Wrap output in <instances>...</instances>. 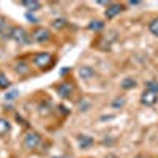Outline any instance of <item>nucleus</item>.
I'll use <instances>...</instances> for the list:
<instances>
[{
  "instance_id": "f257e3e1",
  "label": "nucleus",
  "mask_w": 158,
  "mask_h": 158,
  "mask_svg": "<svg viewBox=\"0 0 158 158\" xmlns=\"http://www.w3.org/2000/svg\"><path fill=\"white\" fill-rule=\"evenodd\" d=\"M3 35H5L3 36L5 40H13V41L18 43V44H30L33 41L32 35L24 27H19V25H13V27H10Z\"/></svg>"
},
{
  "instance_id": "f03ea898",
  "label": "nucleus",
  "mask_w": 158,
  "mask_h": 158,
  "mask_svg": "<svg viewBox=\"0 0 158 158\" xmlns=\"http://www.w3.org/2000/svg\"><path fill=\"white\" fill-rule=\"evenodd\" d=\"M54 62H56L54 56L49 54V52H44V51L36 52V54H33V57H32V63L38 70H43V71L49 70L52 65H54Z\"/></svg>"
},
{
  "instance_id": "7ed1b4c3",
  "label": "nucleus",
  "mask_w": 158,
  "mask_h": 158,
  "mask_svg": "<svg viewBox=\"0 0 158 158\" xmlns=\"http://www.w3.org/2000/svg\"><path fill=\"white\" fill-rule=\"evenodd\" d=\"M41 141H43L41 135L36 133V131H33V130H30V131H27V133L24 135L22 146H24V149H27V150H35L40 144H41Z\"/></svg>"
},
{
  "instance_id": "20e7f679",
  "label": "nucleus",
  "mask_w": 158,
  "mask_h": 158,
  "mask_svg": "<svg viewBox=\"0 0 158 158\" xmlns=\"http://www.w3.org/2000/svg\"><path fill=\"white\" fill-rule=\"evenodd\" d=\"M51 38H52L51 30L46 29V27H36L32 32V40L35 43H38V44H44V43L51 41Z\"/></svg>"
},
{
  "instance_id": "39448f33",
  "label": "nucleus",
  "mask_w": 158,
  "mask_h": 158,
  "mask_svg": "<svg viewBox=\"0 0 158 158\" xmlns=\"http://www.w3.org/2000/svg\"><path fill=\"white\" fill-rule=\"evenodd\" d=\"M74 90H76V89H74V84H71V82H60V84L56 85L57 95L62 97V98H65V100L71 98V97L74 95Z\"/></svg>"
},
{
  "instance_id": "423d86ee",
  "label": "nucleus",
  "mask_w": 158,
  "mask_h": 158,
  "mask_svg": "<svg viewBox=\"0 0 158 158\" xmlns=\"http://www.w3.org/2000/svg\"><path fill=\"white\" fill-rule=\"evenodd\" d=\"M158 103V94H155V92L152 90H144L142 95H141V104H144V106H153V104Z\"/></svg>"
},
{
  "instance_id": "0eeeda50",
  "label": "nucleus",
  "mask_w": 158,
  "mask_h": 158,
  "mask_svg": "<svg viewBox=\"0 0 158 158\" xmlns=\"http://www.w3.org/2000/svg\"><path fill=\"white\" fill-rule=\"evenodd\" d=\"M122 11H125V6L122 3H109L106 11H104V18L106 19H114L115 16H118Z\"/></svg>"
},
{
  "instance_id": "6e6552de",
  "label": "nucleus",
  "mask_w": 158,
  "mask_h": 158,
  "mask_svg": "<svg viewBox=\"0 0 158 158\" xmlns=\"http://www.w3.org/2000/svg\"><path fill=\"white\" fill-rule=\"evenodd\" d=\"M97 76V71L94 67H90V65H82V67H79V77L84 79V81H89V79H94Z\"/></svg>"
},
{
  "instance_id": "1a4fd4ad",
  "label": "nucleus",
  "mask_w": 158,
  "mask_h": 158,
  "mask_svg": "<svg viewBox=\"0 0 158 158\" xmlns=\"http://www.w3.org/2000/svg\"><path fill=\"white\" fill-rule=\"evenodd\" d=\"M77 144L81 149H89L94 146V138L89 136V135H79L77 136Z\"/></svg>"
},
{
  "instance_id": "9d476101",
  "label": "nucleus",
  "mask_w": 158,
  "mask_h": 158,
  "mask_svg": "<svg viewBox=\"0 0 158 158\" xmlns=\"http://www.w3.org/2000/svg\"><path fill=\"white\" fill-rule=\"evenodd\" d=\"M15 71H16L18 74H27V73H30V67H29L27 62L18 60V62L15 63Z\"/></svg>"
},
{
  "instance_id": "9b49d317",
  "label": "nucleus",
  "mask_w": 158,
  "mask_h": 158,
  "mask_svg": "<svg viewBox=\"0 0 158 158\" xmlns=\"http://www.w3.org/2000/svg\"><path fill=\"white\" fill-rule=\"evenodd\" d=\"M22 6H25L29 11H38L41 10V2H38V0H24V2H21Z\"/></svg>"
},
{
  "instance_id": "f8f14e48",
  "label": "nucleus",
  "mask_w": 158,
  "mask_h": 158,
  "mask_svg": "<svg viewBox=\"0 0 158 158\" xmlns=\"http://www.w3.org/2000/svg\"><path fill=\"white\" fill-rule=\"evenodd\" d=\"M136 85H138V81H136L135 77H131V76L122 79V82H120V87H122L123 90H131V89H135Z\"/></svg>"
},
{
  "instance_id": "ddd939ff",
  "label": "nucleus",
  "mask_w": 158,
  "mask_h": 158,
  "mask_svg": "<svg viewBox=\"0 0 158 158\" xmlns=\"http://www.w3.org/2000/svg\"><path fill=\"white\" fill-rule=\"evenodd\" d=\"M11 131V123L6 120V118L0 117V138H3L5 135H8Z\"/></svg>"
},
{
  "instance_id": "4468645a",
  "label": "nucleus",
  "mask_w": 158,
  "mask_h": 158,
  "mask_svg": "<svg viewBox=\"0 0 158 158\" xmlns=\"http://www.w3.org/2000/svg\"><path fill=\"white\" fill-rule=\"evenodd\" d=\"M87 27H89V30H92V32H101V30L104 29V22H103V21H98V19H97V21H90Z\"/></svg>"
},
{
  "instance_id": "2eb2a0df",
  "label": "nucleus",
  "mask_w": 158,
  "mask_h": 158,
  "mask_svg": "<svg viewBox=\"0 0 158 158\" xmlns=\"http://www.w3.org/2000/svg\"><path fill=\"white\" fill-rule=\"evenodd\" d=\"M10 87H11V81L6 77L5 73L0 71V89H2V90H8Z\"/></svg>"
},
{
  "instance_id": "dca6fc26",
  "label": "nucleus",
  "mask_w": 158,
  "mask_h": 158,
  "mask_svg": "<svg viewBox=\"0 0 158 158\" xmlns=\"http://www.w3.org/2000/svg\"><path fill=\"white\" fill-rule=\"evenodd\" d=\"M67 25H68V22H67V19H63V18L54 19V22H52V27H54V29H57V30H62V29H65Z\"/></svg>"
},
{
  "instance_id": "f3484780",
  "label": "nucleus",
  "mask_w": 158,
  "mask_h": 158,
  "mask_svg": "<svg viewBox=\"0 0 158 158\" xmlns=\"http://www.w3.org/2000/svg\"><path fill=\"white\" fill-rule=\"evenodd\" d=\"M149 32H150L153 36H158V18H153V19L149 22Z\"/></svg>"
},
{
  "instance_id": "a211bd4d",
  "label": "nucleus",
  "mask_w": 158,
  "mask_h": 158,
  "mask_svg": "<svg viewBox=\"0 0 158 158\" xmlns=\"http://www.w3.org/2000/svg\"><path fill=\"white\" fill-rule=\"evenodd\" d=\"M146 89L158 94V81H156V79H150V81H147L146 82Z\"/></svg>"
},
{
  "instance_id": "6ab92c4d",
  "label": "nucleus",
  "mask_w": 158,
  "mask_h": 158,
  "mask_svg": "<svg viewBox=\"0 0 158 158\" xmlns=\"http://www.w3.org/2000/svg\"><path fill=\"white\" fill-rule=\"evenodd\" d=\"M18 97H19V90H10V92H6L5 100L6 101H15Z\"/></svg>"
},
{
  "instance_id": "aec40b11",
  "label": "nucleus",
  "mask_w": 158,
  "mask_h": 158,
  "mask_svg": "<svg viewBox=\"0 0 158 158\" xmlns=\"http://www.w3.org/2000/svg\"><path fill=\"white\" fill-rule=\"evenodd\" d=\"M6 30H8V21H6V18H5V16L0 15V35L5 33Z\"/></svg>"
},
{
  "instance_id": "412c9836",
  "label": "nucleus",
  "mask_w": 158,
  "mask_h": 158,
  "mask_svg": "<svg viewBox=\"0 0 158 158\" xmlns=\"http://www.w3.org/2000/svg\"><path fill=\"white\" fill-rule=\"evenodd\" d=\"M125 104V98L123 97H117L114 101H112V108H122Z\"/></svg>"
},
{
  "instance_id": "4be33fe9",
  "label": "nucleus",
  "mask_w": 158,
  "mask_h": 158,
  "mask_svg": "<svg viewBox=\"0 0 158 158\" xmlns=\"http://www.w3.org/2000/svg\"><path fill=\"white\" fill-rule=\"evenodd\" d=\"M89 106H90V103L87 100H84V103H79V109H81V111H85Z\"/></svg>"
},
{
  "instance_id": "5701e85b",
  "label": "nucleus",
  "mask_w": 158,
  "mask_h": 158,
  "mask_svg": "<svg viewBox=\"0 0 158 158\" xmlns=\"http://www.w3.org/2000/svg\"><path fill=\"white\" fill-rule=\"evenodd\" d=\"M25 18H27V19H29L32 24H36V22H38V19H36L33 15H30V13H27V15H25Z\"/></svg>"
},
{
  "instance_id": "b1692460",
  "label": "nucleus",
  "mask_w": 158,
  "mask_h": 158,
  "mask_svg": "<svg viewBox=\"0 0 158 158\" xmlns=\"http://www.w3.org/2000/svg\"><path fill=\"white\" fill-rule=\"evenodd\" d=\"M128 5H133V6H138V5H141V2H138V0H131V2H128Z\"/></svg>"
},
{
  "instance_id": "393cba45",
  "label": "nucleus",
  "mask_w": 158,
  "mask_h": 158,
  "mask_svg": "<svg viewBox=\"0 0 158 158\" xmlns=\"http://www.w3.org/2000/svg\"><path fill=\"white\" fill-rule=\"evenodd\" d=\"M67 71H68V68H63V70H62V76L67 74Z\"/></svg>"
},
{
  "instance_id": "a878e982",
  "label": "nucleus",
  "mask_w": 158,
  "mask_h": 158,
  "mask_svg": "<svg viewBox=\"0 0 158 158\" xmlns=\"http://www.w3.org/2000/svg\"><path fill=\"white\" fill-rule=\"evenodd\" d=\"M56 158H70V156H67V155H62V156H56Z\"/></svg>"
},
{
  "instance_id": "bb28decb",
  "label": "nucleus",
  "mask_w": 158,
  "mask_h": 158,
  "mask_svg": "<svg viewBox=\"0 0 158 158\" xmlns=\"http://www.w3.org/2000/svg\"><path fill=\"white\" fill-rule=\"evenodd\" d=\"M106 158H115V156H114V155H109V156H106Z\"/></svg>"
},
{
  "instance_id": "cd10ccee",
  "label": "nucleus",
  "mask_w": 158,
  "mask_h": 158,
  "mask_svg": "<svg viewBox=\"0 0 158 158\" xmlns=\"http://www.w3.org/2000/svg\"><path fill=\"white\" fill-rule=\"evenodd\" d=\"M136 158H146V156H141V155H138V156H136Z\"/></svg>"
},
{
  "instance_id": "c85d7f7f",
  "label": "nucleus",
  "mask_w": 158,
  "mask_h": 158,
  "mask_svg": "<svg viewBox=\"0 0 158 158\" xmlns=\"http://www.w3.org/2000/svg\"><path fill=\"white\" fill-rule=\"evenodd\" d=\"M149 158H152V156H149Z\"/></svg>"
}]
</instances>
